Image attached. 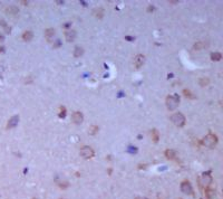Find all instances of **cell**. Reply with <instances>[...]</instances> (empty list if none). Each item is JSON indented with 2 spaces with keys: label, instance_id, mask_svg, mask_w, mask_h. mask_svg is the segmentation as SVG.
Returning a JSON list of instances; mask_svg holds the SVG:
<instances>
[{
  "label": "cell",
  "instance_id": "9",
  "mask_svg": "<svg viewBox=\"0 0 223 199\" xmlns=\"http://www.w3.org/2000/svg\"><path fill=\"white\" fill-rule=\"evenodd\" d=\"M65 38H66V40L68 42H74L75 38H76V32H75L74 29H68V30H66V32H65Z\"/></svg>",
  "mask_w": 223,
  "mask_h": 199
},
{
  "label": "cell",
  "instance_id": "7",
  "mask_svg": "<svg viewBox=\"0 0 223 199\" xmlns=\"http://www.w3.org/2000/svg\"><path fill=\"white\" fill-rule=\"evenodd\" d=\"M71 121L75 123V124H81L83 121H84V115L81 112H74L73 115H71Z\"/></svg>",
  "mask_w": 223,
  "mask_h": 199
},
{
  "label": "cell",
  "instance_id": "27",
  "mask_svg": "<svg viewBox=\"0 0 223 199\" xmlns=\"http://www.w3.org/2000/svg\"><path fill=\"white\" fill-rule=\"evenodd\" d=\"M32 199H37V198H32Z\"/></svg>",
  "mask_w": 223,
  "mask_h": 199
},
{
  "label": "cell",
  "instance_id": "11",
  "mask_svg": "<svg viewBox=\"0 0 223 199\" xmlns=\"http://www.w3.org/2000/svg\"><path fill=\"white\" fill-rule=\"evenodd\" d=\"M18 122H19V116H18V115L12 116L11 119H9V122H8V127H9V129L15 127V126L18 124Z\"/></svg>",
  "mask_w": 223,
  "mask_h": 199
},
{
  "label": "cell",
  "instance_id": "8",
  "mask_svg": "<svg viewBox=\"0 0 223 199\" xmlns=\"http://www.w3.org/2000/svg\"><path fill=\"white\" fill-rule=\"evenodd\" d=\"M144 63H145V56L144 55L138 54V55L135 56V58H134V65H135L136 68H141L143 65H144Z\"/></svg>",
  "mask_w": 223,
  "mask_h": 199
},
{
  "label": "cell",
  "instance_id": "19",
  "mask_svg": "<svg viewBox=\"0 0 223 199\" xmlns=\"http://www.w3.org/2000/svg\"><path fill=\"white\" fill-rule=\"evenodd\" d=\"M151 134H152L153 141H154V142H157V141H159V139H160V133H159V131L154 129V130H152Z\"/></svg>",
  "mask_w": 223,
  "mask_h": 199
},
{
  "label": "cell",
  "instance_id": "22",
  "mask_svg": "<svg viewBox=\"0 0 223 199\" xmlns=\"http://www.w3.org/2000/svg\"><path fill=\"white\" fill-rule=\"evenodd\" d=\"M199 82H200V85H201V86H206V85H209V82H210V81H209V78H201Z\"/></svg>",
  "mask_w": 223,
  "mask_h": 199
},
{
  "label": "cell",
  "instance_id": "3",
  "mask_svg": "<svg viewBox=\"0 0 223 199\" xmlns=\"http://www.w3.org/2000/svg\"><path fill=\"white\" fill-rule=\"evenodd\" d=\"M171 121L179 127H182L185 124V116L183 115L182 113L177 112V113H174L172 116H171Z\"/></svg>",
  "mask_w": 223,
  "mask_h": 199
},
{
  "label": "cell",
  "instance_id": "13",
  "mask_svg": "<svg viewBox=\"0 0 223 199\" xmlns=\"http://www.w3.org/2000/svg\"><path fill=\"white\" fill-rule=\"evenodd\" d=\"M205 197L208 199H213L215 197V190L212 188H205Z\"/></svg>",
  "mask_w": 223,
  "mask_h": 199
},
{
  "label": "cell",
  "instance_id": "6",
  "mask_svg": "<svg viewBox=\"0 0 223 199\" xmlns=\"http://www.w3.org/2000/svg\"><path fill=\"white\" fill-rule=\"evenodd\" d=\"M181 190H182V192L186 194V195H192L193 194L192 185L189 181H183L181 183Z\"/></svg>",
  "mask_w": 223,
  "mask_h": 199
},
{
  "label": "cell",
  "instance_id": "18",
  "mask_svg": "<svg viewBox=\"0 0 223 199\" xmlns=\"http://www.w3.org/2000/svg\"><path fill=\"white\" fill-rule=\"evenodd\" d=\"M6 11H7V13L8 15H17L18 13V8L17 7H15V6H10V7H8L7 9H6Z\"/></svg>",
  "mask_w": 223,
  "mask_h": 199
},
{
  "label": "cell",
  "instance_id": "20",
  "mask_svg": "<svg viewBox=\"0 0 223 199\" xmlns=\"http://www.w3.org/2000/svg\"><path fill=\"white\" fill-rule=\"evenodd\" d=\"M98 130H99V127L96 125H93L89 127V130H88V133L91 134V136H95L97 132H98Z\"/></svg>",
  "mask_w": 223,
  "mask_h": 199
},
{
  "label": "cell",
  "instance_id": "21",
  "mask_svg": "<svg viewBox=\"0 0 223 199\" xmlns=\"http://www.w3.org/2000/svg\"><path fill=\"white\" fill-rule=\"evenodd\" d=\"M183 94L185 97H187V98H195V95L193 94L191 91H189V90H184L183 91Z\"/></svg>",
  "mask_w": 223,
  "mask_h": 199
},
{
  "label": "cell",
  "instance_id": "25",
  "mask_svg": "<svg viewBox=\"0 0 223 199\" xmlns=\"http://www.w3.org/2000/svg\"><path fill=\"white\" fill-rule=\"evenodd\" d=\"M136 199H146V198H145V197H137Z\"/></svg>",
  "mask_w": 223,
  "mask_h": 199
},
{
  "label": "cell",
  "instance_id": "5",
  "mask_svg": "<svg viewBox=\"0 0 223 199\" xmlns=\"http://www.w3.org/2000/svg\"><path fill=\"white\" fill-rule=\"evenodd\" d=\"M94 154H95V152H94V150L91 147L85 146V147H83L81 149V156L84 159H91V158L94 157Z\"/></svg>",
  "mask_w": 223,
  "mask_h": 199
},
{
  "label": "cell",
  "instance_id": "16",
  "mask_svg": "<svg viewBox=\"0 0 223 199\" xmlns=\"http://www.w3.org/2000/svg\"><path fill=\"white\" fill-rule=\"evenodd\" d=\"M94 16L97 18V19H101L104 17V9L103 8H97L94 10Z\"/></svg>",
  "mask_w": 223,
  "mask_h": 199
},
{
  "label": "cell",
  "instance_id": "4",
  "mask_svg": "<svg viewBox=\"0 0 223 199\" xmlns=\"http://www.w3.org/2000/svg\"><path fill=\"white\" fill-rule=\"evenodd\" d=\"M213 181V178L212 176H211V173L210 172H205V173H203L202 176H201V178H200V182H201V185L204 186L205 188L208 187V186H210L211 183H212Z\"/></svg>",
  "mask_w": 223,
  "mask_h": 199
},
{
  "label": "cell",
  "instance_id": "10",
  "mask_svg": "<svg viewBox=\"0 0 223 199\" xmlns=\"http://www.w3.org/2000/svg\"><path fill=\"white\" fill-rule=\"evenodd\" d=\"M55 34H56V32H55L54 28H47V29L45 30V37H46V39L49 42V40H51V39L54 38Z\"/></svg>",
  "mask_w": 223,
  "mask_h": 199
},
{
  "label": "cell",
  "instance_id": "15",
  "mask_svg": "<svg viewBox=\"0 0 223 199\" xmlns=\"http://www.w3.org/2000/svg\"><path fill=\"white\" fill-rule=\"evenodd\" d=\"M165 157L167 158V159H170V160H173V159H175V157H176V153H175L174 150L167 149V150L165 151Z\"/></svg>",
  "mask_w": 223,
  "mask_h": 199
},
{
  "label": "cell",
  "instance_id": "24",
  "mask_svg": "<svg viewBox=\"0 0 223 199\" xmlns=\"http://www.w3.org/2000/svg\"><path fill=\"white\" fill-rule=\"evenodd\" d=\"M60 110L61 111H60V113H59V116H60V117H64V116L66 115V110H65V107H62Z\"/></svg>",
  "mask_w": 223,
  "mask_h": 199
},
{
  "label": "cell",
  "instance_id": "14",
  "mask_svg": "<svg viewBox=\"0 0 223 199\" xmlns=\"http://www.w3.org/2000/svg\"><path fill=\"white\" fill-rule=\"evenodd\" d=\"M84 55V48L81 47V46H76L75 47V51H74V56L75 57H81Z\"/></svg>",
  "mask_w": 223,
  "mask_h": 199
},
{
  "label": "cell",
  "instance_id": "2",
  "mask_svg": "<svg viewBox=\"0 0 223 199\" xmlns=\"http://www.w3.org/2000/svg\"><path fill=\"white\" fill-rule=\"evenodd\" d=\"M202 143L208 148H214L218 144V136L215 134H208L202 140Z\"/></svg>",
  "mask_w": 223,
  "mask_h": 199
},
{
  "label": "cell",
  "instance_id": "26",
  "mask_svg": "<svg viewBox=\"0 0 223 199\" xmlns=\"http://www.w3.org/2000/svg\"><path fill=\"white\" fill-rule=\"evenodd\" d=\"M2 39H3V37H2V36H0V40H2Z\"/></svg>",
  "mask_w": 223,
  "mask_h": 199
},
{
  "label": "cell",
  "instance_id": "23",
  "mask_svg": "<svg viewBox=\"0 0 223 199\" xmlns=\"http://www.w3.org/2000/svg\"><path fill=\"white\" fill-rule=\"evenodd\" d=\"M203 46V42H196L195 45H194V49H201Z\"/></svg>",
  "mask_w": 223,
  "mask_h": 199
},
{
  "label": "cell",
  "instance_id": "1",
  "mask_svg": "<svg viewBox=\"0 0 223 199\" xmlns=\"http://www.w3.org/2000/svg\"><path fill=\"white\" fill-rule=\"evenodd\" d=\"M179 105H180V96L179 95H170L166 97V107L170 111L176 110Z\"/></svg>",
  "mask_w": 223,
  "mask_h": 199
},
{
  "label": "cell",
  "instance_id": "17",
  "mask_svg": "<svg viewBox=\"0 0 223 199\" xmlns=\"http://www.w3.org/2000/svg\"><path fill=\"white\" fill-rule=\"evenodd\" d=\"M221 58H222V54L221 53L215 52L211 54V59L213 62H219V61H221Z\"/></svg>",
  "mask_w": 223,
  "mask_h": 199
},
{
  "label": "cell",
  "instance_id": "12",
  "mask_svg": "<svg viewBox=\"0 0 223 199\" xmlns=\"http://www.w3.org/2000/svg\"><path fill=\"white\" fill-rule=\"evenodd\" d=\"M32 38H34V34H32L31 30H26L22 34V39L25 42H30Z\"/></svg>",
  "mask_w": 223,
  "mask_h": 199
}]
</instances>
